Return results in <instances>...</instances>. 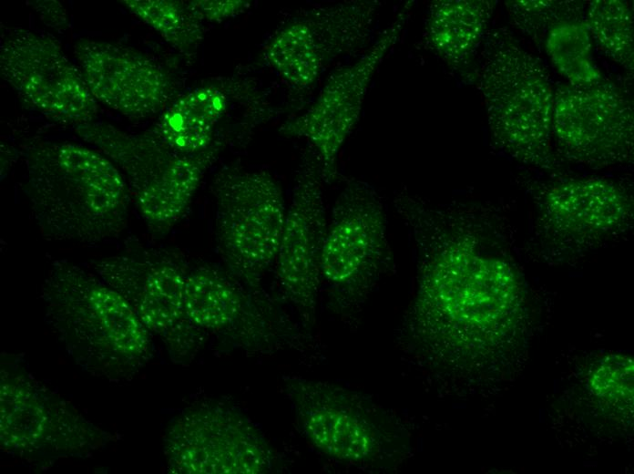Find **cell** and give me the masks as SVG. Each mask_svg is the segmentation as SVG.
Segmentation results:
<instances>
[{
  "instance_id": "22",
  "label": "cell",
  "mask_w": 634,
  "mask_h": 474,
  "mask_svg": "<svg viewBox=\"0 0 634 474\" xmlns=\"http://www.w3.org/2000/svg\"><path fill=\"white\" fill-rule=\"evenodd\" d=\"M121 3L179 53L188 57L196 54L204 37V26L189 1L123 0Z\"/></svg>"
},
{
  "instance_id": "8",
  "label": "cell",
  "mask_w": 634,
  "mask_h": 474,
  "mask_svg": "<svg viewBox=\"0 0 634 474\" xmlns=\"http://www.w3.org/2000/svg\"><path fill=\"white\" fill-rule=\"evenodd\" d=\"M94 272L120 294L173 358H187L205 339L189 318L185 283L189 267L178 254L142 248L94 262Z\"/></svg>"
},
{
  "instance_id": "15",
  "label": "cell",
  "mask_w": 634,
  "mask_h": 474,
  "mask_svg": "<svg viewBox=\"0 0 634 474\" xmlns=\"http://www.w3.org/2000/svg\"><path fill=\"white\" fill-rule=\"evenodd\" d=\"M271 110L258 84L239 75L219 77L172 101L151 129L166 145L185 155L225 146L231 128L244 135L269 119Z\"/></svg>"
},
{
  "instance_id": "2",
  "label": "cell",
  "mask_w": 634,
  "mask_h": 474,
  "mask_svg": "<svg viewBox=\"0 0 634 474\" xmlns=\"http://www.w3.org/2000/svg\"><path fill=\"white\" fill-rule=\"evenodd\" d=\"M25 160L26 192L44 238L97 242L125 229L131 196L107 156L70 142L37 141L26 147Z\"/></svg>"
},
{
  "instance_id": "13",
  "label": "cell",
  "mask_w": 634,
  "mask_h": 474,
  "mask_svg": "<svg viewBox=\"0 0 634 474\" xmlns=\"http://www.w3.org/2000/svg\"><path fill=\"white\" fill-rule=\"evenodd\" d=\"M552 139L557 150L574 163L592 169L630 163L632 103L604 79L588 87L559 86L553 96Z\"/></svg>"
},
{
  "instance_id": "28",
  "label": "cell",
  "mask_w": 634,
  "mask_h": 474,
  "mask_svg": "<svg viewBox=\"0 0 634 474\" xmlns=\"http://www.w3.org/2000/svg\"><path fill=\"white\" fill-rule=\"evenodd\" d=\"M37 4L42 9L37 8V12L42 14L41 15L46 19L48 25L62 26H67L68 24L66 20L65 10L62 5L56 1H45V4Z\"/></svg>"
},
{
  "instance_id": "27",
  "label": "cell",
  "mask_w": 634,
  "mask_h": 474,
  "mask_svg": "<svg viewBox=\"0 0 634 474\" xmlns=\"http://www.w3.org/2000/svg\"><path fill=\"white\" fill-rule=\"evenodd\" d=\"M189 3L202 21L216 23L235 17L251 5L248 0H196Z\"/></svg>"
},
{
  "instance_id": "19",
  "label": "cell",
  "mask_w": 634,
  "mask_h": 474,
  "mask_svg": "<svg viewBox=\"0 0 634 474\" xmlns=\"http://www.w3.org/2000/svg\"><path fill=\"white\" fill-rule=\"evenodd\" d=\"M538 216L543 229L557 242L588 244L627 230L632 222L633 202L614 180L573 179L543 192Z\"/></svg>"
},
{
  "instance_id": "7",
  "label": "cell",
  "mask_w": 634,
  "mask_h": 474,
  "mask_svg": "<svg viewBox=\"0 0 634 474\" xmlns=\"http://www.w3.org/2000/svg\"><path fill=\"white\" fill-rule=\"evenodd\" d=\"M381 2L344 1L303 9L288 18L261 57L297 95H305L339 57L369 46Z\"/></svg>"
},
{
  "instance_id": "24",
  "label": "cell",
  "mask_w": 634,
  "mask_h": 474,
  "mask_svg": "<svg viewBox=\"0 0 634 474\" xmlns=\"http://www.w3.org/2000/svg\"><path fill=\"white\" fill-rule=\"evenodd\" d=\"M585 23L590 36L612 61L633 71V15L626 1L595 0Z\"/></svg>"
},
{
  "instance_id": "5",
  "label": "cell",
  "mask_w": 634,
  "mask_h": 474,
  "mask_svg": "<svg viewBox=\"0 0 634 474\" xmlns=\"http://www.w3.org/2000/svg\"><path fill=\"white\" fill-rule=\"evenodd\" d=\"M75 130L120 168L140 214L158 232L184 214L205 172L224 149L218 145L198 155H185L151 129L134 134L107 123L80 124Z\"/></svg>"
},
{
  "instance_id": "9",
  "label": "cell",
  "mask_w": 634,
  "mask_h": 474,
  "mask_svg": "<svg viewBox=\"0 0 634 474\" xmlns=\"http://www.w3.org/2000/svg\"><path fill=\"white\" fill-rule=\"evenodd\" d=\"M163 442L168 469L176 474H263L276 463L251 418L220 401L184 410L169 424Z\"/></svg>"
},
{
  "instance_id": "25",
  "label": "cell",
  "mask_w": 634,
  "mask_h": 474,
  "mask_svg": "<svg viewBox=\"0 0 634 474\" xmlns=\"http://www.w3.org/2000/svg\"><path fill=\"white\" fill-rule=\"evenodd\" d=\"M505 5L512 24L538 47L554 26L585 19L580 1L510 0Z\"/></svg>"
},
{
  "instance_id": "1",
  "label": "cell",
  "mask_w": 634,
  "mask_h": 474,
  "mask_svg": "<svg viewBox=\"0 0 634 474\" xmlns=\"http://www.w3.org/2000/svg\"><path fill=\"white\" fill-rule=\"evenodd\" d=\"M393 203L416 253L407 337L448 366H486L521 338L527 317L521 278L504 255L491 210L433 204L405 189Z\"/></svg>"
},
{
  "instance_id": "18",
  "label": "cell",
  "mask_w": 634,
  "mask_h": 474,
  "mask_svg": "<svg viewBox=\"0 0 634 474\" xmlns=\"http://www.w3.org/2000/svg\"><path fill=\"white\" fill-rule=\"evenodd\" d=\"M74 55L95 99L127 117H151L174 96L170 75L136 49L82 38L75 44Z\"/></svg>"
},
{
  "instance_id": "16",
  "label": "cell",
  "mask_w": 634,
  "mask_h": 474,
  "mask_svg": "<svg viewBox=\"0 0 634 474\" xmlns=\"http://www.w3.org/2000/svg\"><path fill=\"white\" fill-rule=\"evenodd\" d=\"M322 181L320 159L310 146L296 171L275 259L280 287L307 323H312L315 316L322 281L321 258L328 227Z\"/></svg>"
},
{
  "instance_id": "10",
  "label": "cell",
  "mask_w": 634,
  "mask_h": 474,
  "mask_svg": "<svg viewBox=\"0 0 634 474\" xmlns=\"http://www.w3.org/2000/svg\"><path fill=\"white\" fill-rule=\"evenodd\" d=\"M108 433L70 403L16 366L0 381L1 448L22 458L85 455L108 441Z\"/></svg>"
},
{
  "instance_id": "3",
  "label": "cell",
  "mask_w": 634,
  "mask_h": 474,
  "mask_svg": "<svg viewBox=\"0 0 634 474\" xmlns=\"http://www.w3.org/2000/svg\"><path fill=\"white\" fill-rule=\"evenodd\" d=\"M45 319L85 371L113 381L136 375L152 356L151 333L96 273L56 260L41 288Z\"/></svg>"
},
{
  "instance_id": "14",
  "label": "cell",
  "mask_w": 634,
  "mask_h": 474,
  "mask_svg": "<svg viewBox=\"0 0 634 474\" xmlns=\"http://www.w3.org/2000/svg\"><path fill=\"white\" fill-rule=\"evenodd\" d=\"M0 72L26 106L54 121L77 126L97 113L80 68L47 36L11 29L1 41Z\"/></svg>"
},
{
  "instance_id": "12",
  "label": "cell",
  "mask_w": 634,
  "mask_h": 474,
  "mask_svg": "<svg viewBox=\"0 0 634 474\" xmlns=\"http://www.w3.org/2000/svg\"><path fill=\"white\" fill-rule=\"evenodd\" d=\"M413 6L414 1H406L358 59L333 70L304 113L287 120L279 129L284 136L304 138L310 142L320 159L326 182L337 177L341 148L358 122L373 77L398 42Z\"/></svg>"
},
{
  "instance_id": "20",
  "label": "cell",
  "mask_w": 634,
  "mask_h": 474,
  "mask_svg": "<svg viewBox=\"0 0 634 474\" xmlns=\"http://www.w3.org/2000/svg\"><path fill=\"white\" fill-rule=\"evenodd\" d=\"M185 306L197 327L246 345H271L277 339L281 325L259 295L227 271L208 264L189 270Z\"/></svg>"
},
{
  "instance_id": "17",
  "label": "cell",
  "mask_w": 634,
  "mask_h": 474,
  "mask_svg": "<svg viewBox=\"0 0 634 474\" xmlns=\"http://www.w3.org/2000/svg\"><path fill=\"white\" fill-rule=\"evenodd\" d=\"M283 388L302 433L320 452L349 463L367 462L376 456L380 431L352 392L300 376L285 377Z\"/></svg>"
},
{
  "instance_id": "21",
  "label": "cell",
  "mask_w": 634,
  "mask_h": 474,
  "mask_svg": "<svg viewBox=\"0 0 634 474\" xmlns=\"http://www.w3.org/2000/svg\"><path fill=\"white\" fill-rule=\"evenodd\" d=\"M496 3L492 0L433 1L424 32L428 47L453 69H466L485 38Z\"/></svg>"
},
{
  "instance_id": "11",
  "label": "cell",
  "mask_w": 634,
  "mask_h": 474,
  "mask_svg": "<svg viewBox=\"0 0 634 474\" xmlns=\"http://www.w3.org/2000/svg\"><path fill=\"white\" fill-rule=\"evenodd\" d=\"M383 204L375 189L347 180L332 211L321 258V276L343 303L370 291L392 260Z\"/></svg>"
},
{
  "instance_id": "26",
  "label": "cell",
  "mask_w": 634,
  "mask_h": 474,
  "mask_svg": "<svg viewBox=\"0 0 634 474\" xmlns=\"http://www.w3.org/2000/svg\"><path fill=\"white\" fill-rule=\"evenodd\" d=\"M633 372L634 363L630 356L610 355L591 373L589 389L613 412H632Z\"/></svg>"
},
{
  "instance_id": "4",
  "label": "cell",
  "mask_w": 634,
  "mask_h": 474,
  "mask_svg": "<svg viewBox=\"0 0 634 474\" xmlns=\"http://www.w3.org/2000/svg\"><path fill=\"white\" fill-rule=\"evenodd\" d=\"M477 72L491 141L526 165L556 169L553 96L541 61L500 32L484 38Z\"/></svg>"
},
{
  "instance_id": "23",
  "label": "cell",
  "mask_w": 634,
  "mask_h": 474,
  "mask_svg": "<svg viewBox=\"0 0 634 474\" xmlns=\"http://www.w3.org/2000/svg\"><path fill=\"white\" fill-rule=\"evenodd\" d=\"M543 46L570 85L588 87L603 79L591 57V36L585 19L554 26L547 34Z\"/></svg>"
},
{
  "instance_id": "6",
  "label": "cell",
  "mask_w": 634,
  "mask_h": 474,
  "mask_svg": "<svg viewBox=\"0 0 634 474\" xmlns=\"http://www.w3.org/2000/svg\"><path fill=\"white\" fill-rule=\"evenodd\" d=\"M216 236L226 271L251 292H260L275 263L287 209L279 182L266 170L230 166L214 177Z\"/></svg>"
}]
</instances>
